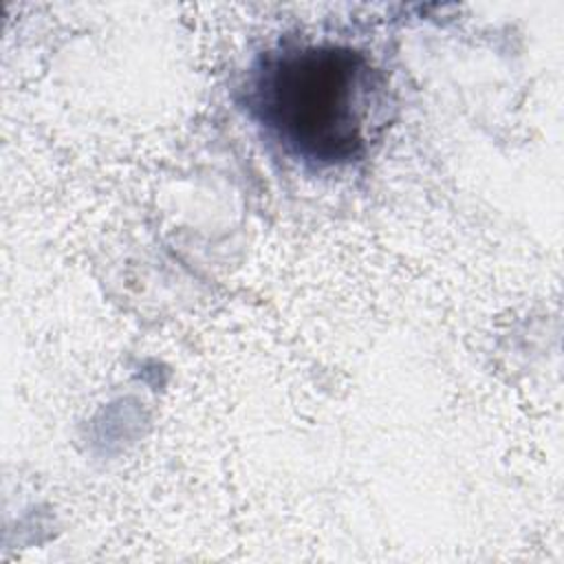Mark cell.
<instances>
[{
    "label": "cell",
    "mask_w": 564,
    "mask_h": 564,
    "mask_svg": "<svg viewBox=\"0 0 564 564\" xmlns=\"http://www.w3.org/2000/svg\"><path fill=\"white\" fill-rule=\"evenodd\" d=\"M377 79L368 59L341 44L289 46L264 57L249 104L286 152L344 165L366 150Z\"/></svg>",
    "instance_id": "obj_1"
}]
</instances>
